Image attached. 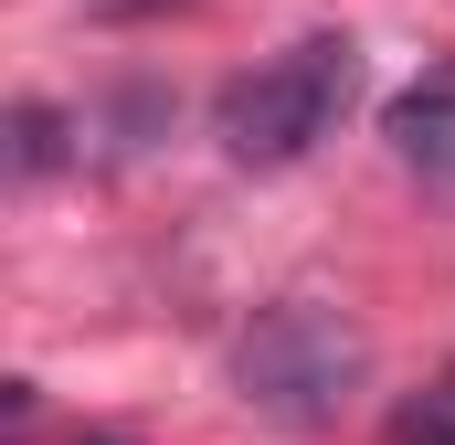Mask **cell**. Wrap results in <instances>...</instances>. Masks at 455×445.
Instances as JSON below:
<instances>
[{"mask_svg":"<svg viewBox=\"0 0 455 445\" xmlns=\"http://www.w3.org/2000/svg\"><path fill=\"white\" fill-rule=\"evenodd\" d=\"M392 445H455V371L424 392V403H403V414H392Z\"/></svg>","mask_w":455,"mask_h":445,"instance_id":"cell-5","label":"cell"},{"mask_svg":"<svg viewBox=\"0 0 455 445\" xmlns=\"http://www.w3.org/2000/svg\"><path fill=\"white\" fill-rule=\"evenodd\" d=\"M75 445H127V435H75Z\"/></svg>","mask_w":455,"mask_h":445,"instance_id":"cell-7","label":"cell"},{"mask_svg":"<svg viewBox=\"0 0 455 445\" xmlns=\"http://www.w3.org/2000/svg\"><path fill=\"white\" fill-rule=\"evenodd\" d=\"M43 170H64V117L43 96H21L11 107V181H43Z\"/></svg>","mask_w":455,"mask_h":445,"instance_id":"cell-4","label":"cell"},{"mask_svg":"<svg viewBox=\"0 0 455 445\" xmlns=\"http://www.w3.org/2000/svg\"><path fill=\"white\" fill-rule=\"evenodd\" d=\"M360 96V43L349 32H307V43H286L275 64H254V75H233L212 127H223V159L233 170H286V159H307L329 127L349 117Z\"/></svg>","mask_w":455,"mask_h":445,"instance_id":"cell-1","label":"cell"},{"mask_svg":"<svg viewBox=\"0 0 455 445\" xmlns=\"http://www.w3.org/2000/svg\"><path fill=\"white\" fill-rule=\"evenodd\" d=\"M96 11H116V21H138V11H170V0H96Z\"/></svg>","mask_w":455,"mask_h":445,"instance_id":"cell-6","label":"cell"},{"mask_svg":"<svg viewBox=\"0 0 455 445\" xmlns=\"http://www.w3.org/2000/svg\"><path fill=\"white\" fill-rule=\"evenodd\" d=\"M233 382H243V403L265 425L318 435V425H339V403L371 382V339H360V319L318 308V297H286V308H265L254 329L233 339Z\"/></svg>","mask_w":455,"mask_h":445,"instance_id":"cell-2","label":"cell"},{"mask_svg":"<svg viewBox=\"0 0 455 445\" xmlns=\"http://www.w3.org/2000/svg\"><path fill=\"white\" fill-rule=\"evenodd\" d=\"M381 138H392V159H403L435 202H455V64L424 75V85H403V96L381 107Z\"/></svg>","mask_w":455,"mask_h":445,"instance_id":"cell-3","label":"cell"}]
</instances>
